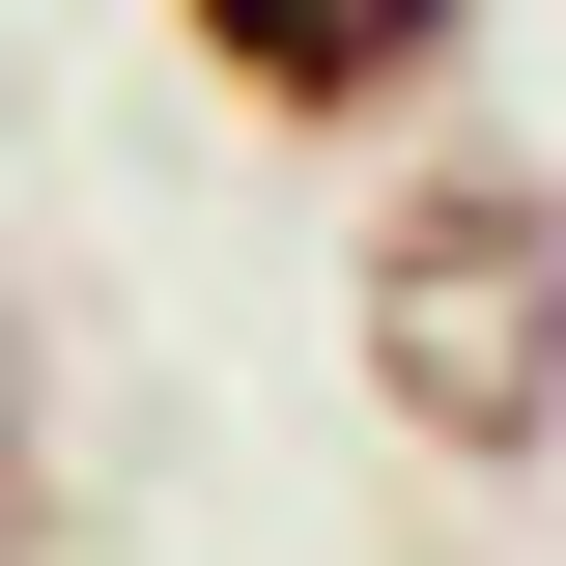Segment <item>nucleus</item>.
I'll use <instances>...</instances> for the list:
<instances>
[{"label": "nucleus", "mask_w": 566, "mask_h": 566, "mask_svg": "<svg viewBox=\"0 0 566 566\" xmlns=\"http://www.w3.org/2000/svg\"><path fill=\"white\" fill-rule=\"evenodd\" d=\"M340 397L424 482L566 453V142H397V199L340 227Z\"/></svg>", "instance_id": "f257e3e1"}, {"label": "nucleus", "mask_w": 566, "mask_h": 566, "mask_svg": "<svg viewBox=\"0 0 566 566\" xmlns=\"http://www.w3.org/2000/svg\"><path fill=\"white\" fill-rule=\"evenodd\" d=\"M170 57L255 142H424L453 57H482V0H170Z\"/></svg>", "instance_id": "f03ea898"}, {"label": "nucleus", "mask_w": 566, "mask_h": 566, "mask_svg": "<svg viewBox=\"0 0 566 566\" xmlns=\"http://www.w3.org/2000/svg\"><path fill=\"white\" fill-rule=\"evenodd\" d=\"M0 510H29V424H0Z\"/></svg>", "instance_id": "7ed1b4c3"}]
</instances>
